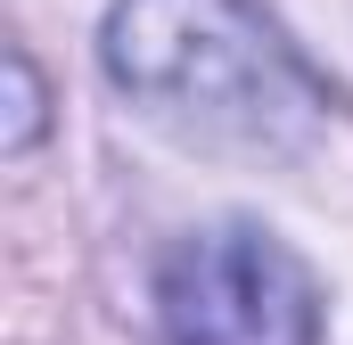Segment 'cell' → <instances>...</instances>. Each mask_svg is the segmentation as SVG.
I'll return each instance as SVG.
<instances>
[{
	"label": "cell",
	"mask_w": 353,
	"mask_h": 345,
	"mask_svg": "<svg viewBox=\"0 0 353 345\" xmlns=\"http://www.w3.org/2000/svg\"><path fill=\"white\" fill-rule=\"evenodd\" d=\"M8 132H0V148L8 157H25L33 140H41V124H50V90H41V66H33V50L25 41H8Z\"/></svg>",
	"instance_id": "obj_3"
},
{
	"label": "cell",
	"mask_w": 353,
	"mask_h": 345,
	"mask_svg": "<svg viewBox=\"0 0 353 345\" xmlns=\"http://www.w3.org/2000/svg\"><path fill=\"white\" fill-rule=\"evenodd\" d=\"M165 345H321V279L263 222L181 230L157 263Z\"/></svg>",
	"instance_id": "obj_2"
},
{
	"label": "cell",
	"mask_w": 353,
	"mask_h": 345,
	"mask_svg": "<svg viewBox=\"0 0 353 345\" xmlns=\"http://www.w3.org/2000/svg\"><path fill=\"white\" fill-rule=\"evenodd\" d=\"M99 66L189 148L296 157L329 124L312 66L255 0H115L99 25Z\"/></svg>",
	"instance_id": "obj_1"
}]
</instances>
